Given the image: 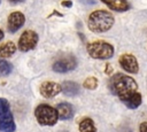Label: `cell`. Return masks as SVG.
Wrapping results in <instances>:
<instances>
[{"instance_id":"26","label":"cell","mask_w":147,"mask_h":132,"mask_svg":"<svg viewBox=\"0 0 147 132\" xmlns=\"http://www.w3.org/2000/svg\"><path fill=\"white\" fill-rule=\"evenodd\" d=\"M0 2H1V0H0Z\"/></svg>"},{"instance_id":"5","label":"cell","mask_w":147,"mask_h":132,"mask_svg":"<svg viewBox=\"0 0 147 132\" xmlns=\"http://www.w3.org/2000/svg\"><path fill=\"white\" fill-rule=\"evenodd\" d=\"M39 37L33 30H25L18 38V49L21 52H28L33 49L38 44Z\"/></svg>"},{"instance_id":"9","label":"cell","mask_w":147,"mask_h":132,"mask_svg":"<svg viewBox=\"0 0 147 132\" xmlns=\"http://www.w3.org/2000/svg\"><path fill=\"white\" fill-rule=\"evenodd\" d=\"M39 92L41 94V96L48 99V98H54L59 93L62 92V87L60 84L57 83H54V81H49V80H46V81H42L39 86Z\"/></svg>"},{"instance_id":"3","label":"cell","mask_w":147,"mask_h":132,"mask_svg":"<svg viewBox=\"0 0 147 132\" xmlns=\"http://www.w3.org/2000/svg\"><path fill=\"white\" fill-rule=\"evenodd\" d=\"M86 51L92 59L95 60H109L114 56L115 48L111 44L105 40H95L86 45Z\"/></svg>"},{"instance_id":"10","label":"cell","mask_w":147,"mask_h":132,"mask_svg":"<svg viewBox=\"0 0 147 132\" xmlns=\"http://www.w3.org/2000/svg\"><path fill=\"white\" fill-rule=\"evenodd\" d=\"M55 108L59 114V119H62V121L70 119L75 114V109H74L72 104H70L68 102H61Z\"/></svg>"},{"instance_id":"8","label":"cell","mask_w":147,"mask_h":132,"mask_svg":"<svg viewBox=\"0 0 147 132\" xmlns=\"http://www.w3.org/2000/svg\"><path fill=\"white\" fill-rule=\"evenodd\" d=\"M25 22V16L22 11H13L9 14L8 20H7V29L10 33H15L16 31H18Z\"/></svg>"},{"instance_id":"2","label":"cell","mask_w":147,"mask_h":132,"mask_svg":"<svg viewBox=\"0 0 147 132\" xmlns=\"http://www.w3.org/2000/svg\"><path fill=\"white\" fill-rule=\"evenodd\" d=\"M115 23L113 14L108 10L98 9L92 11L87 18V28L95 33H103L109 31Z\"/></svg>"},{"instance_id":"18","label":"cell","mask_w":147,"mask_h":132,"mask_svg":"<svg viewBox=\"0 0 147 132\" xmlns=\"http://www.w3.org/2000/svg\"><path fill=\"white\" fill-rule=\"evenodd\" d=\"M98 85H99V81L96 77H87L83 83V87L86 90H91V91L95 90Z\"/></svg>"},{"instance_id":"21","label":"cell","mask_w":147,"mask_h":132,"mask_svg":"<svg viewBox=\"0 0 147 132\" xmlns=\"http://www.w3.org/2000/svg\"><path fill=\"white\" fill-rule=\"evenodd\" d=\"M61 5L64 6V7H67V8H70V7L72 6V1H71V0H63V1L61 2Z\"/></svg>"},{"instance_id":"25","label":"cell","mask_w":147,"mask_h":132,"mask_svg":"<svg viewBox=\"0 0 147 132\" xmlns=\"http://www.w3.org/2000/svg\"><path fill=\"white\" fill-rule=\"evenodd\" d=\"M3 37H5V34H3V31H2L1 29H0V41H1L2 39H3Z\"/></svg>"},{"instance_id":"17","label":"cell","mask_w":147,"mask_h":132,"mask_svg":"<svg viewBox=\"0 0 147 132\" xmlns=\"http://www.w3.org/2000/svg\"><path fill=\"white\" fill-rule=\"evenodd\" d=\"M13 71V64L6 61L5 59L0 57V77L8 76Z\"/></svg>"},{"instance_id":"22","label":"cell","mask_w":147,"mask_h":132,"mask_svg":"<svg viewBox=\"0 0 147 132\" xmlns=\"http://www.w3.org/2000/svg\"><path fill=\"white\" fill-rule=\"evenodd\" d=\"M105 72H106L107 75H110V73L113 72V67H111L109 63H107V64H106V68H105Z\"/></svg>"},{"instance_id":"16","label":"cell","mask_w":147,"mask_h":132,"mask_svg":"<svg viewBox=\"0 0 147 132\" xmlns=\"http://www.w3.org/2000/svg\"><path fill=\"white\" fill-rule=\"evenodd\" d=\"M16 45L13 41H7L5 44L0 45V57L6 59L13 56V54L16 52Z\"/></svg>"},{"instance_id":"19","label":"cell","mask_w":147,"mask_h":132,"mask_svg":"<svg viewBox=\"0 0 147 132\" xmlns=\"http://www.w3.org/2000/svg\"><path fill=\"white\" fill-rule=\"evenodd\" d=\"M9 108H10L9 102H8L6 99L0 98V117L3 116V115H6L7 112H9V111H10Z\"/></svg>"},{"instance_id":"20","label":"cell","mask_w":147,"mask_h":132,"mask_svg":"<svg viewBox=\"0 0 147 132\" xmlns=\"http://www.w3.org/2000/svg\"><path fill=\"white\" fill-rule=\"evenodd\" d=\"M139 131L140 132H147V122H142L139 125Z\"/></svg>"},{"instance_id":"13","label":"cell","mask_w":147,"mask_h":132,"mask_svg":"<svg viewBox=\"0 0 147 132\" xmlns=\"http://www.w3.org/2000/svg\"><path fill=\"white\" fill-rule=\"evenodd\" d=\"M61 87H62V92L67 96H77L78 94H80V86L76 81L65 80L61 84Z\"/></svg>"},{"instance_id":"23","label":"cell","mask_w":147,"mask_h":132,"mask_svg":"<svg viewBox=\"0 0 147 132\" xmlns=\"http://www.w3.org/2000/svg\"><path fill=\"white\" fill-rule=\"evenodd\" d=\"M79 1L85 5H94L95 3V0H79Z\"/></svg>"},{"instance_id":"4","label":"cell","mask_w":147,"mask_h":132,"mask_svg":"<svg viewBox=\"0 0 147 132\" xmlns=\"http://www.w3.org/2000/svg\"><path fill=\"white\" fill-rule=\"evenodd\" d=\"M34 117L40 125L45 126H53L59 121V114L56 108L46 103H40L36 107Z\"/></svg>"},{"instance_id":"6","label":"cell","mask_w":147,"mask_h":132,"mask_svg":"<svg viewBox=\"0 0 147 132\" xmlns=\"http://www.w3.org/2000/svg\"><path fill=\"white\" fill-rule=\"evenodd\" d=\"M77 64H78V62H77L76 56H74V55H65V56L56 60L53 63L52 68H53V70L55 72L64 73V72H69V71H71L74 69H76Z\"/></svg>"},{"instance_id":"11","label":"cell","mask_w":147,"mask_h":132,"mask_svg":"<svg viewBox=\"0 0 147 132\" xmlns=\"http://www.w3.org/2000/svg\"><path fill=\"white\" fill-rule=\"evenodd\" d=\"M100 1L103 2L107 7H109L114 11L123 13L130 9V3L127 2V0H100Z\"/></svg>"},{"instance_id":"7","label":"cell","mask_w":147,"mask_h":132,"mask_svg":"<svg viewBox=\"0 0 147 132\" xmlns=\"http://www.w3.org/2000/svg\"><path fill=\"white\" fill-rule=\"evenodd\" d=\"M118 63L121 68L129 73H138L139 71V63L137 57L133 54H130V53L122 54L118 57Z\"/></svg>"},{"instance_id":"14","label":"cell","mask_w":147,"mask_h":132,"mask_svg":"<svg viewBox=\"0 0 147 132\" xmlns=\"http://www.w3.org/2000/svg\"><path fill=\"white\" fill-rule=\"evenodd\" d=\"M78 130H79V132H96L95 124H94L93 119L90 117H83L79 121Z\"/></svg>"},{"instance_id":"15","label":"cell","mask_w":147,"mask_h":132,"mask_svg":"<svg viewBox=\"0 0 147 132\" xmlns=\"http://www.w3.org/2000/svg\"><path fill=\"white\" fill-rule=\"evenodd\" d=\"M142 102V96L139 92L133 93L131 96H129L126 100L123 101V103L129 108V109H137Z\"/></svg>"},{"instance_id":"24","label":"cell","mask_w":147,"mask_h":132,"mask_svg":"<svg viewBox=\"0 0 147 132\" xmlns=\"http://www.w3.org/2000/svg\"><path fill=\"white\" fill-rule=\"evenodd\" d=\"M8 1L11 3H20V2H23L24 0H8Z\"/></svg>"},{"instance_id":"12","label":"cell","mask_w":147,"mask_h":132,"mask_svg":"<svg viewBox=\"0 0 147 132\" xmlns=\"http://www.w3.org/2000/svg\"><path fill=\"white\" fill-rule=\"evenodd\" d=\"M15 130L16 125L10 111L0 117V132H14Z\"/></svg>"},{"instance_id":"1","label":"cell","mask_w":147,"mask_h":132,"mask_svg":"<svg viewBox=\"0 0 147 132\" xmlns=\"http://www.w3.org/2000/svg\"><path fill=\"white\" fill-rule=\"evenodd\" d=\"M109 88L123 102L133 93L138 92V84L132 77L118 72L109 79Z\"/></svg>"}]
</instances>
